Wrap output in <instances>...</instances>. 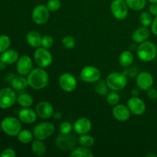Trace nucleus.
<instances>
[{
	"mask_svg": "<svg viewBox=\"0 0 157 157\" xmlns=\"http://www.w3.org/2000/svg\"><path fill=\"white\" fill-rule=\"evenodd\" d=\"M29 86L35 90H41L48 85L49 81L48 74L42 67L32 69L27 77Z\"/></svg>",
	"mask_w": 157,
	"mask_h": 157,
	"instance_id": "f257e3e1",
	"label": "nucleus"
},
{
	"mask_svg": "<svg viewBox=\"0 0 157 157\" xmlns=\"http://www.w3.org/2000/svg\"><path fill=\"white\" fill-rule=\"evenodd\" d=\"M136 54L140 60L144 62L153 61L157 56V48L153 42L145 41L138 46Z\"/></svg>",
	"mask_w": 157,
	"mask_h": 157,
	"instance_id": "f03ea898",
	"label": "nucleus"
},
{
	"mask_svg": "<svg viewBox=\"0 0 157 157\" xmlns=\"http://www.w3.org/2000/svg\"><path fill=\"white\" fill-rule=\"evenodd\" d=\"M106 83L112 90L120 91L127 86V77L124 72H113L107 76Z\"/></svg>",
	"mask_w": 157,
	"mask_h": 157,
	"instance_id": "7ed1b4c3",
	"label": "nucleus"
},
{
	"mask_svg": "<svg viewBox=\"0 0 157 157\" xmlns=\"http://www.w3.org/2000/svg\"><path fill=\"white\" fill-rule=\"evenodd\" d=\"M2 130L6 134L10 136H18L21 131V125L20 120L12 117H7L4 118L1 123Z\"/></svg>",
	"mask_w": 157,
	"mask_h": 157,
	"instance_id": "20e7f679",
	"label": "nucleus"
},
{
	"mask_svg": "<svg viewBox=\"0 0 157 157\" xmlns=\"http://www.w3.org/2000/svg\"><path fill=\"white\" fill-rule=\"evenodd\" d=\"M55 127L51 122H41L35 126L33 129L34 137L35 139L44 140L55 133Z\"/></svg>",
	"mask_w": 157,
	"mask_h": 157,
	"instance_id": "39448f33",
	"label": "nucleus"
},
{
	"mask_svg": "<svg viewBox=\"0 0 157 157\" xmlns=\"http://www.w3.org/2000/svg\"><path fill=\"white\" fill-rule=\"evenodd\" d=\"M34 60L37 65L42 68L49 67L52 63V55L48 49L43 47L37 48L34 52Z\"/></svg>",
	"mask_w": 157,
	"mask_h": 157,
	"instance_id": "423d86ee",
	"label": "nucleus"
},
{
	"mask_svg": "<svg viewBox=\"0 0 157 157\" xmlns=\"http://www.w3.org/2000/svg\"><path fill=\"white\" fill-rule=\"evenodd\" d=\"M128 9L125 0H113L110 4L112 15L118 20H124L128 16Z\"/></svg>",
	"mask_w": 157,
	"mask_h": 157,
	"instance_id": "0eeeda50",
	"label": "nucleus"
},
{
	"mask_svg": "<svg viewBox=\"0 0 157 157\" xmlns=\"http://www.w3.org/2000/svg\"><path fill=\"white\" fill-rule=\"evenodd\" d=\"M17 95L15 90L9 87L0 90V108L7 109L12 107L17 102Z\"/></svg>",
	"mask_w": 157,
	"mask_h": 157,
	"instance_id": "6e6552de",
	"label": "nucleus"
},
{
	"mask_svg": "<svg viewBox=\"0 0 157 157\" xmlns=\"http://www.w3.org/2000/svg\"><path fill=\"white\" fill-rule=\"evenodd\" d=\"M50 16V11L47 6L44 5H38L33 9L32 12V18L37 25H44L48 22Z\"/></svg>",
	"mask_w": 157,
	"mask_h": 157,
	"instance_id": "1a4fd4ad",
	"label": "nucleus"
},
{
	"mask_svg": "<svg viewBox=\"0 0 157 157\" xmlns=\"http://www.w3.org/2000/svg\"><path fill=\"white\" fill-rule=\"evenodd\" d=\"M101 73L99 69L93 65L85 66L81 70L80 78L84 82L96 83L100 80Z\"/></svg>",
	"mask_w": 157,
	"mask_h": 157,
	"instance_id": "9d476101",
	"label": "nucleus"
},
{
	"mask_svg": "<svg viewBox=\"0 0 157 157\" xmlns=\"http://www.w3.org/2000/svg\"><path fill=\"white\" fill-rule=\"evenodd\" d=\"M60 87L67 93L73 92L78 86V82L73 75L70 73H64L58 78Z\"/></svg>",
	"mask_w": 157,
	"mask_h": 157,
	"instance_id": "9b49d317",
	"label": "nucleus"
},
{
	"mask_svg": "<svg viewBox=\"0 0 157 157\" xmlns=\"http://www.w3.org/2000/svg\"><path fill=\"white\" fill-rule=\"evenodd\" d=\"M127 105L130 112L136 116H140L144 114L147 110V106L144 101L138 97L132 96L127 101Z\"/></svg>",
	"mask_w": 157,
	"mask_h": 157,
	"instance_id": "f8f14e48",
	"label": "nucleus"
},
{
	"mask_svg": "<svg viewBox=\"0 0 157 157\" xmlns=\"http://www.w3.org/2000/svg\"><path fill=\"white\" fill-rule=\"evenodd\" d=\"M57 147L63 151H71L75 145V140L70 134H62L57 137L55 141Z\"/></svg>",
	"mask_w": 157,
	"mask_h": 157,
	"instance_id": "ddd939ff",
	"label": "nucleus"
},
{
	"mask_svg": "<svg viewBox=\"0 0 157 157\" xmlns=\"http://www.w3.org/2000/svg\"><path fill=\"white\" fill-rule=\"evenodd\" d=\"M136 83L137 87L142 90H148L153 85V75L147 71H142L136 76Z\"/></svg>",
	"mask_w": 157,
	"mask_h": 157,
	"instance_id": "4468645a",
	"label": "nucleus"
},
{
	"mask_svg": "<svg viewBox=\"0 0 157 157\" xmlns=\"http://www.w3.org/2000/svg\"><path fill=\"white\" fill-rule=\"evenodd\" d=\"M130 110H129L127 105L117 104L113 106L112 110V114L114 119L119 122H126L128 121L130 117Z\"/></svg>",
	"mask_w": 157,
	"mask_h": 157,
	"instance_id": "2eb2a0df",
	"label": "nucleus"
},
{
	"mask_svg": "<svg viewBox=\"0 0 157 157\" xmlns=\"http://www.w3.org/2000/svg\"><path fill=\"white\" fill-rule=\"evenodd\" d=\"M37 115L41 119H48L52 117L54 113V107L48 101H40L38 103L35 108Z\"/></svg>",
	"mask_w": 157,
	"mask_h": 157,
	"instance_id": "dca6fc26",
	"label": "nucleus"
},
{
	"mask_svg": "<svg viewBox=\"0 0 157 157\" xmlns=\"http://www.w3.org/2000/svg\"><path fill=\"white\" fill-rule=\"evenodd\" d=\"M32 65L33 63L32 58L28 55H23L17 61L16 70L19 75L25 76L30 73L32 70Z\"/></svg>",
	"mask_w": 157,
	"mask_h": 157,
	"instance_id": "f3484780",
	"label": "nucleus"
},
{
	"mask_svg": "<svg viewBox=\"0 0 157 157\" xmlns=\"http://www.w3.org/2000/svg\"><path fill=\"white\" fill-rule=\"evenodd\" d=\"M92 128L91 121L87 117H81L77 120L73 125V130L77 134L83 135L89 133Z\"/></svg>",
	"mask_w": 157,
	"mask_h": 157,
	"instance_id": "a211bd4d",
	"label": "nucleus"
},
{
	"mask_svg": "<svg viewBox=\"0 0 157 157\" xmlns=\"http://www.w3.org/2000/svg\"><path fill=\"white\" fill-rule=\"evenodd\" d=\"M37 117L38 115L36 111L29 107H23V109L18 112V119L25 124H33L36 121Z\"/></svg>",
	"mask_w": 157,
	"mask_h": 157,
	"instance_id": "6ab92c4d",
	"label": "nucleus"
},
{
	"mask_svg": "<svg viewBox=\"0 0 157 157\" xmlns=\"http://www.w3.org/2000/svg\"><path fill=\"white\" fill-rule=\"evenodd\" d=\"M150 35V32L147 27L143 26V27L138 28L132 34V39L136 43H142L147 41L149 38Z\"/></svg>",
	"mask_w": 157,
	"mask_h": 157,
	"instance_id": "aec40b11",
	"label": "nucleus"
},
{
	"mask_svg": "<svg viewBox=\"0 0 157 157\" xmlns=\"http://www.w3.org/2000/svg\"><path fill=\"white\" fill-rule=\"evenodd\" d=\"M18 53L14 49H8L6 52H2L0 56V59L2 62L6 64H12L16 62L18 60Z\"/></svg>",
	"mask_w": 157,
	"mask_h": 157,
	"instance_id": "412c9836",
	"label": "nucleus"
},
{
	"mask_svg": "<svg viewBox=\"0 0 157 157\" xmlns=\"http://www.w3.org/2000/svg\"><path fill=\"white\" fill-rule=\"evenodd\" d=\"M41 39H42V37L41 34L37 31H31L26 35V41L28 44L35 48L41 47Z\"/></svg>",
	"mask_w": 157,
	"mask_h": 157,
	"instance_id": "4be33fe9",
	"label": "nucleus"
},
{
	"mask_svg": "<svg viewBox=\"0 0 157 157\" xmlns=\"http://www.w3.org/2000/svg\"><path fill=\"white\" fill-rule=\"evenodd\" d=\"M32 150L35 155L38 156H44L47 151L45 144L43 143V140L36 139L33 141L32 144Z\"/></svg>",
	"mask_w": 157,
	"mask_h": 157,
	"instance_id": "5701e85b",
	"label": "nucleus"
},
{
	"mask_svg": "<svg viewBox=\"0 0 157 157\" xmlns=\"http://www.w3.org/2000/svg\"><path fill=\"white\" fill-rule=\"evenodd\" d=\"M134 60L133 53L130 51H124L120 55L119 62L122 67H127L131 65Z\"/></svg>",
	"mask_w": 157,
	"mask_h": 157,
	"instance_id": "b1692460",
	"label": "nucleus"
},
{
	"mask_svg": "<svg viewBox=\"0 0 157 157\" xmlns=\"http://www.w3.org/2000/svg\"><path fill=\"white\" fill-rule=\"evenodd\" d=\"M70 156L71 157H94V153L89 148L81 146L73 149L71 151Z\"/></svg>",
	"mask_w": 157,
	"mask_h": 157,
	"instance_id": "393cba45",
	"label": "nucleus"
},
{
	"mask_svg": "<svg viewBox=\"0 0 157 157\" xmlns=\"http://www.w3.org/2000/svg\"><path fill=\"white\" fill-rule=\"evenodd\" d=\"M11 84H12V87L14 90H21L27 87V86L29 85V82H28L27 78H24L21 75V76L16 77V78H14L12 81Z\"/></svg>",
	"mask_w": 157,
	"mask_h": 157,
	"instance_id": "a878e982",
	"label": "nucleus"
},
{
	"mask_svg": "<svg viewBox=\"0 0 157 157\" xmlns=\"http://www.w3.org/2000/svg\"><path fill=\"white\" fill-rule=\"evenodd\" d=\"M17 103L22 107H30L33 104L34 99L29 94H21L17 98Z\"/></svg>",
	"mask_w": 157,
	"mask_h": 157,
	"instance_id": "bb28decb",
	"label": "nucleus"
},
{
	"mask_svg": "<svg viewBox=\"0 0 157 157\" xmlns=\"http://www.w3.org/2000/svg\"><path fill=\"white\" fill-rule=\"evenodd\" d=\"M129 9L135 11L142 10L145 8L147 1L146 0H125Z\"/></svg>",
	"mask_w": 157,
	"mask_h": 157,
	"instance_id": "cd10ccee",
	"label": "nucleus"
},
{
	"mask_svg": "<svg viewBox=\"0 0 157 157\" xmlns=\"http://www.w3.org/2000/svg\"><path fill=\"white\" fill-rule=\"evenodd\" d=\"M17 136H18V140L19 142H21V144H27L32 142L34 137V134L30 130H23L19 132Z\"/></svg>",
	"mask_w": 157,
	"mask_h": 157,
	"instance_id": "c85d7f7f",
	"label": "nucleus"
},
{
	"mask_svg": "<svg viewBox=\"0 0 157 157\" xmlns=\"http://www.w3.org/2000/svg\"><path fill=\"white\" fill-rule=\"evenodd\" d=\"M94 142L95 141L93 136L87 134V133L81 135V136L79 137V144L82 147L90 148V147H91L94 144Z\"/></svg>",
	"mask_w": 157,
	"mask_h": 157,
	"instance_id": "c756f323",
	"label": "nucleus"
},
{
	"mask_svg": "<svg viewBox=\"0 0 157 157\" xmlns=\"http://www.w3.org/2000/svg\"><path fill=\"white\" fill-rule=\"evenodd\" d=\"M97 84L94 86V90L97 94H98L101 96H104L107 95L108 93V86H107V83L104 81H99L96 82Z\"/></svg>",
	"mask_w": 157,
	"mask_h": 157,
	"instance_id": "7c9ffc66",
	"label": "nucleus"
},
{
	"mask_svg": "<svg viewBox=\"0 0 157 157\" xmlns=\"http://www.w3.org/2000/svg\"><path fill=\"white\" fill-rule=\"evenodd\" d=\"M140 21L141 25L145 27H148L150 25H152L153 22V17L150 14V12H144L141 13L140 16Z\"/></svg>",
	"mask_w": 157,
	"mask_h": 157,
	"instance_id": "2f4dec72",
	"label": "nucleus"
},
{
	"mask_svg": "<svg viewBox=\"0 0 157 157\" xmlns=\"http://www.w3.org/2000/svg\"><path fill=\"white\" fill-rule=\"evenodd\" d=\"M11 44V39L8 35H0V53L6 52L8 50Z\"/></svg>",
	"mask_w": 157,
	"mask_h": 157,
	"instance_id": "473e14b6",
	"label": "nucleus"
},
{
	"mask_svg": "<svg viewBox=\"0 0 157 157\" xmlns=\"http://www.w3.org/2000/svg\"><path fill=\"white\" fill-rule=\"evenodd\" d=\"M73 130V125L67 121L61 122L59 125V131L62 134H70Z\"/></svg>",
	"mask_w": 157,
	"mask_h": 157,
	"instance_id": "72a5a7b5",
	"label": "nucleus"
},
{
	"mask_svg": "<svg viewBox=\"0 0 157 157\" xmlns=\"http://www.w3.org/2000/svg\"><path fill=\"white\" fill-rule=\"evenodd\" d=\"M120 95L117 93V91L113 90V92L107 94V101L110 105L114 106L117 104L120 101Z\"/></svg>",
	"mask_w": 157,
	"mask_h": 157,
	"instance_id": "f704fd0d",
	"label": "nucleus"
},
{
	"mask_svg": "<svg viewBox=\"0 0 157 157\" xmlns=\"http://www.w3.org/2000/svg\"><path fill=\"white\" fill-rule=\"evenodd\" d=\"M62 44L66 49H73L75 47V38L71 35H67L62 38Z\"/></svg>",
	"mask_w": 157,
	"mask_h": 157,
	"instance_id": "c9c22d12",
	"label": "nucleus"
},
{
	"mask_svg": "<svg viewBox=\"0 0 157 157\" xmlns=\"http://www.w3.org/2000/svg\"><path fill=\"white\" fill-rule=\"evenodd\" d=\"M61 3L60 0H48L46 6L50 12H57L61 8Z\"/></svg>",
	"mask_w": 157,
	"mask_h": 157,
	"instance_id": "e433bc0d",
	"label": "nucleus"
},
{
	"mask_svg": "<svg viewBox=\"0 0 157 157\" xmlns=\"http://www.w3.org/2000/svg\"><path fill=\"white\" fill-rule=\"evenodd\" d=\"M54 44V39L51 35H44L42 37L41 39V47L44 48L49 49L53 46Z\"/></svg>",
	"mask_w": 157,
	"mask_h": 157,
	"instance_id": "4c0bfd02",
	"label": "nucleus"
},
{
	"mask_svg": "<svg viewBox=\"0 0 157 157\" xmlns=\"http://www.w3.org/2000/svg\"><path fill=\"white\" fill-rule=\"evenodd\" d=\"M1 157H15L16 156V153H15V150H12L11 148L5 149L0 154Z\"/></svg>",
	"mask_w": 157,
	"mask_h": 157,
	"instance_id": "58836bf2",
	"label": "nucleus"
},
{
	"mask_svg": "<svg viewBox=\"0 0 157 157\" xmlns=\"http://www.w3.org/2000/svg\"><path fill=\"white\" fill-rule=\"evenodd\" d=\"M147 96L150 99L156 100L157 99V90L153 88V87L147 90Z\"/></svg>",
	"mask_w": 157,
	"mask_h": 157,
	"instance_id": "ea45409f",
	"label": "nucleus"
},
{
	"mask_svg": "<svg viewBox=\"0 0 157 157\" xmlns=\"http://www.w3.org/2000/svg\"><path fill=\"white\" fill-rule=\"evenodd\" d=\"M149 12L152 15L156 16L157 15V3H152L149 7Z\"/></svg>",
	"mask_w": 157,
	"mask_h": 157,
	"instance_id": "a19ab883",
	"label": "nucleus"
},
{
	"mask_svg": "<svg viewBox=\"0 0 157 157\" xmlns=\"http://www.w3.org/2000/svg\"><path fill=\"white\" fill-rule=\"evenodd\" d=\"M151 31L153 32V35H156L157 36V15L155 16L154 20L153 21L151 25Z\"/></svg>",
	"mask_w": 157,
	"mask_h": 157,
	"instance_id": "79ce46f5",
	"label": "nucleus"
},
{
	"mask_svg": "<svg viewBox=\"0 0 157 157\" xmlns=\"http://www.w3.org/2000/svg\"><path fill=\"white\" fill-rule=\"evenodd\" d=\"M52 117L55 120H56V121H58V120H60L61 118V113L59 111H54Z\"/></svg>",
	"mask_w": 157,
	"mask_h": 157,
	"instance_id": "37998d69",
	"label": "nucleus"
},
{
	"mask_svg": "<svg viewBox=\"0 0 157 157\" xmlns=\"http://www.w3.org/2000/svg\"><path fill=\"white\" fill-rule=\"evenodd\" d=\"M138 94H139V91L137 89H133L131 90V95L133 97H137Z\"/></svg>",
	"mask_w": 157,
	"mask_h": 157,
	"instance_id": "c03bdc74",
	"label": "nucleus"
},
{
	"mask_svg": "<svg viewBox=\"0 0 157 157\" xmlns=\"http://www.w3.org/2000/svg\"><path fill=\"white\" fill-rule=\"evenodd\" d=\"M6 63L2 62V61H0V70H3V69L6 68Z\"/></svg>",
	"mask_w": 157,
	"mask_h": 157,
	"instance_id": "a18cd8bd",
	"label": "nucleus"
},
{
	"mask_svg": "<svg viewBox=\"0 0 157 157\" xmlns=\"http://www.w3.org/2000/svg\"><path fill=\"white\" fill-rule=\"evenodd\" d=\"M151 3H157V0H148Z\"/></svg>",
	"mask_w": 157,
	"mask_h": 157,
	"instance_id": "49530a36",
	"label": "nucleus"
},
{
	"mask_svg": "<svg viewBox=\"0 0 157 157\" xmlns=\"http://www.w3.org/2000/svg\"><path fill=\"white\" fill-rule=\"evenodd\" d=\"M0 61H1V59H0Z\"/></svg>",
	"mask_w": 157,
	"mask_h": 157,
	"instance_id": "de8ad7c7",
	"label": "nucleus"
}]
</instances>
